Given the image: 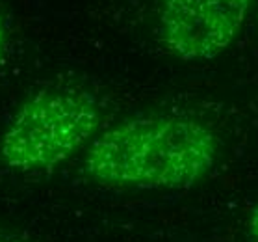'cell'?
Returning a JSON list of instances; mask_svg holds the SVG:
<instances>
[{"label": "cell", "instance_id": "obj_2", "mask_svg": "<svg viewBox=\"0 0 258 242\" xmlns=\"http://www.w3.org/2000/svg\"><path fill=\"white\" fill-rule=\"evenodd\" d=\"M100 119L99 103L86 89H37L8 121L0 138V160L17 171L50 170L93 138Z\"/></svg>", "mask_w": 258, "mask_h": 242}, {"label": "cell", "instance_id": "obj_5", "mask_svg": "<svg viewBox=\"0 0 258 242\" xmlns=\"http://www.w3.org/2000/svg\"><path fill=\"white\" fill-rule=\"evenodd\" d=\"M249 229H251V235L254 236V240L258 242V203L251 209V214H249Z\"/></svg>", "mask_w": 258, "mask_h": 242}, {"label": "cell", "instance_id": "obj_6", "mask_svg": "<svg viewBox=\"0 0 258 242\" xmlns=\"http://www.w3.org/2000/svg\"><path fill=\"white\" fill-rule=\"evenodd\" d=\"M0 242H30L23 236L17 235H10V233H0Z\"/></svg>", "mask_w": 258, "mask_h": 242}, {"label": "cell", "instance_id": "obj_4", "mask_svg": "<svg viewBox=\"0 0 258 242\" xmlns=\"http://www.w3.org/2000/svg\"><path fill=\"white\" fill-rule=\"evenodd\" d=\"M6 49H8V28L2 15H0V65L4 62V56H6Z\"/></svg>", "mask_w": 258, "mask_h": 242}, {"label": "cell", "instance_id": "obj_3", "mask_svg": "<svg viewBox=\"0 0 258 242\" xmlns=\"http://www.w3.org/2000/svg\"><path fill=\"white\" fill-rule=\"evenodd\" d=\"M252 0H164L160 41L184 62H208L232 45Z\"/></svg>", "mask_w": 258, "mask_h": 242}, {"label": "cell", "instance_id": "obj_1", "mask_svg": "<svg viewBox=\"0 0 258 242\" xmlns=\"http://www.w3.org/2000/svg\"><path fill=\"white\" fill-rule=\"evenodd\" d=\"M216 160L217 138L201 121L140 116L97 136L86 153L84 171L106 186L184 190L201 183Z\"/></svg>", "mask_w": 258, "mask_h": 242}]
</instances>
